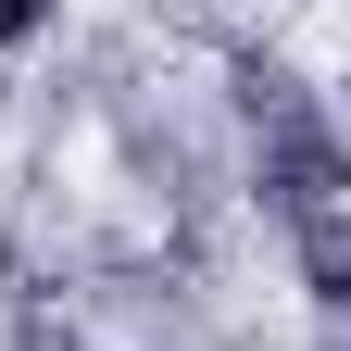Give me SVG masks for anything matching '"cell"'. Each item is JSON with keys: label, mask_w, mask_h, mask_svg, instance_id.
Wrapping results in <instances>:
<instances>
[{"label": "cell", "mask_w": 351, "mask_h": 351, "mask_svg": "<svg viewBox=\"0 0 351 351\" xmlns=\"http://www.w3.org/2000/svg\"><path fill=\"white\" fill-rule=\"evenodd\" d=\"M251 189L276 226H326V213H351V125L326 101H289L251 125Z\"/></svg>", "instance_id": "cell-1"}, {"label": "cell", "mask_w": 351, "mask_h": 351, "mask_svg": "<svg viewBox=\"0 0 351 351\" xmlns=\"http://www.w3.org/2000/svg\"><path fill=\"white\" fill-rule=\"evenodd\" d=\"M289 263H301V301H314L326 326H351V213H326V226H289Z\"/></svg>", "instance_id": "cell-2"}, {"label": "cell", "mask_w": 351, "mask_h": 351, "mask_svg": "<svg viewBox=\"0 0 351 351\" xmlns=\"http://www.w3.org/2000/svg\"><path fill=\"white\" fill-rule=\"evenodd\" d=\"M51 25H63V0H0V51H38Z\"/></svg>", "instance_id": "cell-3"}, {"label": "cell", "mask_w": 351, "mask_h": 351, "mask_svg": "<svg viewBox=\"0 0 351 351\" xmlns=\"http://www.w3.org/2000/svg\"><path fill=\"white\" fill-rule=\"evenodd\" d=\"M51 351H75V339H51Z\"/></svg>", "instance_id": "cell-4"}]
</instances>
